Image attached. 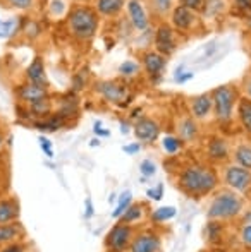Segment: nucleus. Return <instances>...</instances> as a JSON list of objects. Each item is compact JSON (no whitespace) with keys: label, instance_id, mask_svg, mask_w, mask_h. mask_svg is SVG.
<instances>
[{"label":"nucleus","instance_id":"nucleus-1","mask_svg":"<svg viewBox=\"0 0 251 252\" xmlns=\"http://www.w3.org/2000/svg\"><path fill=\"white\" fill-rule=\"evenodd\" d=\"M218 182L220 177L217 170L212 165H201V163H189L179 168L176 175L179 190L193 199H200L212 194L218 187Z\"/></svg>","mask_w":251,"mask_h":252},{"label":"nucleus","instance_id":"nucleus-2","mask_svg":"<svg viewBox=\"0 0 251 252\" xmlns=\"http://www.w3.org/2000/svg\"><path fill=\"white\" fill-rule=\"evenodd\" d=\"M66 26L71 36L76 38L77 41H90L93 40L100 28V17L95 7L86 3H76L67 10Z\"/></svg>","mask_w":251,"mask_h":252},{"label":"nucleus","instance_id":"nucleus-3","mask_svg":"<svg viewBox=\"0 0 251 252\" xmlns=\"http://www.w3.org/2000/svg\"><path fill=\"white\" fill-rule=\"evenodd\" d=\"M243 211H245V201L241 194L234 192L229 187H222L212 192V199L207 208V218L212 221L225 223L241 216Z\"/></svg>","mask_w":251,"mask_h":252},{"label":"nucleus","instance_id":"nucleus-4","mask_svg":"<svg viewBox=\"0 0 251 252\" xmlns=\"http://www.w3.org/2000/svg\"><path fill=\"white\" fill-rule=\"evenodd\" d=\"M212 101H214V117L220 126H229L234 122L236 117V105L239 98V88L232 84H222L210 91Z\"/></svg>","mask_w":251,"mask_h":252},{"label":"nucleus","instance_id":"nucleus-5","mask_svg":"<svg viewBox=\"0 0 251 252\" xmlns=\"http://www.w3.org/2000/svg\"><path fill=\"white\" fill-rule=\"evenodd\" d=\"M93 90L105 103H110V105L115 106H124L131 100V91L127 84L117 79L97 81Z\"/></svg>","mask_w":251,"mask_h":252},{"label":"nucleus","instance_id":"nucleus-6","mask_svg":"<svg viewBox=\"0 0 251 252\" xmlns=\"http://www.w3.org/2000/svg\"><path fill=\"white\" fill-rule=\"evenodd\" d=\"M222 182L234 192L246 196L251 192V172L236 163H225L222 168Z\"/></svg>","mask_w":251,"mask_h":252},{"label":"nucleus","instance_id":"nucleus-7","mask_svg":"<svg viewBox=\"0 0 251 252\" xmlns=\"http://www.w3.org/2000/svg\"><path fill=\"white\" fill-rule=\"evenodd\" d=\"M134 235L136 233H134L133 226L119 221L117 225L112 226L110 232L105 237V247L108 252H127Z\"/></svg>","mask_w":251,"mask_h":252},{"label":"nucleus","instance_id":"nucleus-8","mask_svg":"<svg viewBox=\"0 0 251 252\" xmlns=\"http://www.w3.org/2000/svg\"><path fill=\"white\" fill-rule=\"evenodd\" d=\"M205 155L207 159L215 165H225L231 159V146L227 139L222 136H212L205 144Z\"/></svg>","mask_w":251,"mask_h":252},{"label":"nucleus","instance_id":"nucleus-9","mask_svg":"<svg viewBox=\"0 0 251 252\" xmlns=\"http://www.w3.org/2000/svg\"><path fill=\"white\" fill-rule=\"evenodd\" d=\"M141 65H143L146 76L150 77L153 83H157V81L164 76V70H165V67H167V57L155 50H148L141 55Z\"/></svg>","mask_w":251,"mask_h":252},{"label":"nucleus","instance_id":"nucleus-10","mask_svg":"<svg viewBox=\"0 0 251 252\" xmlns=\"http://www.w3.org/2000/svg\"><path fill=\"white\" fill-rule=\"evenodd\" d=\"M178 48V40H176V30L167 23H162L155 31V52L162 55H171Z\"/></svg>","mask_w":251,"mask_h":252},{"label":"nucleus","instance_id":"nucleus-11","mask_svg":"<svg viewBox=\"0 0 251 252\" xmlns=\"http://www.w3.org/2000/svg\"><path fill=\"white\" fill-rule=\"evenodd\" d=\"M127 252H162V237L151 230L136 233Z\"/></svg>","mask_w":251,"mask_h":252},{"label":"nucleus","instance_id":"nucleus-12","mask_svg":"<svg viewBox=\"0 0 251 252\" xmlns=\"http://www.w3.org/2000/svg\"><path fill=\"white\" fill-rule=\"evenodd\" d=\"M134 136L140 144H153L160 136V124L151 117H141L134 124Z\"/></svg>","mask_w":251,"mask_h":252},{"label":"nucleus","instance_id":"nucleus-13","mask_svg":"<svg viewBox=\"0 0 251 252\" xmlns=\"http://www.w3.org/2000/svg\"><path fill=\"white\" fill-rule=\"evenodd\" d=\"M16 96H17V100H19V103L28 106V105H31V103L50 96V93H48V86H41V84L24 81L23 84H19V86L16 88Z\"/></svg>","mask_w":251,"mask_h":252},{"label":"nucleus","instance_id":"nucleus-14","mask_svg":"<svg viewBox=\"0 0 251 252\" xmlns=\"http://www.w3.org/2000/svg\"><path fill=\"white\" fill-rule=\"evenodd\" d=\"M171 21H172V28H174L176 31L188 33V31H191L194 26H196L198 16L194 10L186 9V7H182V5H178L172 9Z\"/></svg>","mask_w":251,"mask_h":252},{"label":"nucleus","instance_id":"nucleus-15","mask_svg":"<svg viewBox=\"0 0 251 252\" xmlns=\"http://www.w3.org/2000/svg\"><path fill=\"white\" fill-rule=\"evenodd\" d=\"M189 113L194 120H207L214 115V101L210 93L196 94L189 100Z\"/></svg>","mask_w":251,"mask_h":252},{"label":"nucleus","instance_id":"nucleus-16","mask_svg":"<svg viewBox=\"0 0 251 252\" xmlns=\"http://www.w3.org/2000/svg\"><path fill=\"white\" fill-rule=\"evenodd\" d=\"M176 132L178 137L184 144L196 143L198 137H200V126H198V120H194L191 115H184L178 120L176 124Z\"/></svg>","mask_w":251,"mask_h":252},{"label":"nucleus","instance_id":"nucleus-17","mask_svg":"<svg viewBox=\"0 0 251 252\" xmlns=\"http://www.w3.org/2000/svg\"><path fill=\"white\" fill-rule=\"evenodd\" d=\"M127 7V17H129V23L133 24L134 30L138 31H146L150 26V19H148V14L144 10L143 3L140 0H129L126 3Z\"/></svg>","mask_w":251,"mask_h":252},{"label":"nucleus","instance_id":"nucleus-18","mask_svg":"<svg viewBox=\"0 0 251 252\" xmlns=\"http://www.w3.org/2000/svg\"><path fill=\"white\" fill-rule=\"evenodd\" d=\"M21 206L16 196H3L0 197V225L19 221Z\"/></svg>","mask_w":251,"mask_h":252},{"label":"nucleus","instance_id":"nucleus-19","mask_svg":"<svg viewBox=\"0 0 251 252\" xmlns=\"http://www.w3.org/2000/svg\"><path fill=\"white\" fill-rule=\"evenodd\" d=\"M24 239H26V228H24L21 221L0 225V249L9 246V244L21 242Z\"/></svg>","mask_w":251,"mask_h":252},{"label":"nucleus","instance_id":"nucleus-20","mask_svg":"<svg viewBox=\"0 0 251 252\" xmlns=\"http://www.w3.org/2000/svg\"><path fill=\"white\" fill-rule=\"evenodd\" d=\"M26 81L35 84H41V86H48L47 83V72H45V60L41 55H36L30 62V65L26 67V72H24Z\"/></svg>","mask_w":251,"mask_h":252},{"label":"nucleus","instance_id":"nucleus-21","mask_svg":"<svg viewBox=\"0 0 251 252\" xmlns=\"http://www.w3.org/2000/svg\"><path fill=\"white\" fill-rule=\"evenodd\" d=\"M231 159L232 163L251 172V143L239 141L238 144H234V148L231 150Z\"/></svg>","mask_w":251,"mask_h":252},{"label":"nucleus","instance_id":"nucleus-22","mask_svg":"<svg viewBox=\"0 0 251 252\" xmlns=\"http://www.w3.org/2000/svg\"><path fill=\"white\" fill-rule=\"evenodd\" d=\"M28 110H30V119L33 122L35 120H43L54 113V101H52L50 96H47L43 100H38L28 105Z\"/></svg>","mask_w":251,"mask_h":252},{"label":"nucleus","instance_id":"nucleus-23","mask_svg":"<svg viewBox=\"0 0 251 252\" xmlns=\"http://www.w3.org/2000/svg\"><path fill=\"white\" fill-rule=\"evenodd\" d=\"M236 117L239 120V126L248 136H251V100L241 96L236 105Z\"/></svg>","mask_w":251,"mask_h":252},{"label":"nucleus","instance_id":"nucleus-24","mask_svg":"<svg viewBox=\"0 0 251 252\" xmlns=\"http://www.w3.org/2000/svg\"><path fill=\"white\" fill-rule=\"evenodd\" d=\"M126 0H97L95 2V10L102 17H115L124 9Z\"/></svg>","mask_w":251,"mask_h":252},{"label":"nucleus","instance_id":"nucleus-25","mask_svg":"<svg viewBox=\"0 0 251 252\" xmlns=\"http://www.w3.org/2000/svg\"><path fill=\"white\" fill-rule=\"evenodd\" d=\"M23 23H24V19H21V17H10V19L0 21V38H2V40H10V38H14L17 33H21Z\"/></svg>","mask_w":251,"mask_h":252},{"label":"nucleus","instance_id":"nucleus-26","mask_svg":"<svg viewBox=\"0 0 251 252\" xmlns=\"http://www.w3.org/2000/svg\"><path fill=\"white\" fill-rule=\"evenodd\" d=\"M143 216H144V206L141 204V202H131L129 208L121 215L119 221L133 226V225H136L138 221H141Z\"/></svg>","mask_w":251,"mask_h":252},{"label":"nucleus","instance_id":"nucleus-27","mask_svg":"<svg viewBox=\"0 0 251 252\" xmlns=\"http://www.w3.org/2000/svg\"><path fill=\"white\" fill-rule=\"evenodd\" d=\"M67 120L61 117L59 113H52L50 117H47V119L43 120H35V126H36V129L40 130H48V132H55V130L62 129L64 126H66Z\"/></svg>","mask_w":251,"mask_h":252},{"label":"nucleus","instance_id":"nucleus-28","mask_svg":"<svg viewBox=\"0 0 251 252\" xmlns=\"http://www.w3.org/2000/svg\"><path fill=\"white\" fill-rule=\"evenodd\" d=\"M77 110H79V101H77V98L74 96V94H67L66 98L61 100V105H59L55 113H59V115L64 117L66 120H69L71 117L76 115Z\"/></svg>","mask_w":251,"mask_h":252},{"label":"nucleus","instance_id":"nucleus-29","mask_svg":"<svg viewBox=\"0 0 251 252\" xmlns=\"http://www.w3.org/2000/svg\"><path fill=\"white\" fill-rule=\"evenodd\" d=\"M222 235H224V226H222V221H212V220H208V225H207V240L208 242L210 244H220Z\"/></svg>","mask_w":251,"mask_h":252},{"label":"nucleus","instance_id":"nucleus-30","mask_svg":"<svg viewBox=\"0 0 251 252\" xmlns=\"http://www.w3.org/2000/svg\"><path fill=\"white\" fill-rule=\"evenodd\" d=\"M41 31H43V28H41V24L38 23V21L26 19L23 23V30H21V33H23L28 40H35V38L40 36Z\"/></svg>","mask_w":251,"mask_h":252},{"label":"nucleus","instance_id":"nucleus-31","mask_svg":"<svg viewBox=\"0 0 251 252\" xmlns=\"http://www.w3.org/2000/svg\"><path fill=\"white\" fill-rule=\"evenodd\" d=\"M119 74H121V77L131 79V77L140 74V63L134 62V60H124V62L119 65Z\"/></svg>","mask_w":251,"mask_h":252},{"label":"nucleus","instance_id":"nucleus-32","mask_svg":"<svg viewBox=\"0 0 251 252\" xmlns=\"http://www.w3.org/2000/svg\"><path fill=\"white\" fill-rule=\"evenodd\" d=\"M150 2V7L153 12H157L158 16H167L169 12H172L174 9V0H148Z\"/></svg>","mask_w":251,"mask_h":252},{"label":"nucleus","instance_id":"nucleus-33","mask_svg":"<svg viewBox=\"0 0 251 252\" xmlns=\"http://www.w3.org/2000/svg\"><path fill=\"white\" fill-rule=\"evenodd\" d=\"M174 216H176V208H172V206H164V208H158L151 213V220L157 223H164L167 220L174 218Z\"/></svg>","mask_w":251,"mask_h":252},{"label":"nucleus","instance_id":"nucleus-34","mask_svg":"<svg viewBox=\"0 0 251 252\" xmlns=\"http://www.w3.org/2000/svg\"><path fill=\"white\" fill-rule=\"evenodd\" d=\"M162 144H164V150L167 151L169 155H176V153H179L182 150V146H184V143H182L178 136H165Z\"/></svg>","mask_w":251,"mask_h":252},{"label":"nucleus","instance_id":"nucleus-35","mask_svg":"<svg viewBox=\"0 0 251 252\" xmlns=\"http://www.w3.org/2000/svg\"><path fill=\"white\" fill-rule=\"evenodd\" d=\"M88 84V70L86 69H81L79 72H76L72 76V84H71V90L72 93H77V91L84 90Z\"/></svg>","mask_w":251,"mask_h":252},{"label":"nucleus","instance_id":"nucleus-36","mask_svg":"<svg viewBox=\"0 0 251 252\" xmlns=\"http://www.w3.org/2000/svg\"><path fill=\"white\" fill-rule=\"evenodd\" d=\"M133 202V196H131V192H124L121 196V199H119V204H117V208L114 209V213H112V216H114L115 220H119L121 218V215L126 211L127 208H129V204Z\"/></svg>","mask_w":251,"mask_h":252},{"label":"nucleus","instance_id":"nucleus-37","mask_svg":"<svg viewBox=\"0 0 251 252\" xmlns=\"http://www.w3.org/2000/svg\"><path fill=\"white\" fill-rule=\"evenodd\" d=\"M3 2H5L9 7H12V9L23 10V12L31 10L35 7V0H3Z\"/></svg>","mask_w":251,"mask_h":252},{"label":"nucleus","instance_id":"nucleus-38","mask_svg":"<svg viewBox=\"0 0 251 252\" xmlns=\"http://www.w3.org/2000/svg\"><path fill=\"white\" fill-rule=\"evenodd\" d=\"M224 9V0H205L203 10L208 14V16H214V14L222 12Z\"/></svg>","mask_w":251,"mask_h":252},{"label":"nucleus","instance_id":"nucleus-39","mask_svg":"<svg viewBox=\"0 0 251 252\" xmlns=\"http://www.w3.org/2000/svg\"><path fill=\"white\" fill-rule=\"evenodd\" d=\"M140 172L143 173L144 177H151L157 172V166H155V163L151 161V159H143V161L140 163Z\"/></svg>","mask_w":251,"mask_h":252},{"label":"nucleus","instance_id":"nucleus-40","mask_svg":"<svg viewBox=\"0 0 251 252\" xmlns=\"http://www.w3.org/2000/svg\"><path fill=\"white\" fill-rule=\"evenodd\" d=\"M179 5L194 10V12H200V10H203L205 0H179Z\"/></svg>","mask_w":251,"mask_h":252},{"label":"nucleus","instance_id":"nucleus-41","mask_svg":"<svg viewBox=\"0 0 251 252\" xmlns=\"http://www.w3.org/2000/svg\"><path fill=\"white\" fill-rule=\"evenodd\" d=\"M241 93H243V96H246V98H250V100H251V69L245 74V76H243Z\"/></svg>","mask_w":251,"mask_h":252},{"label":"nucleus","instance_id":"nucleus-42","mask_svg":"<svg viewBox=\"0 0 251 252\" xmlns=\"http://www.w3.org/2000/svg\"><path fill=\"white\" fill-rule=\"evenodd\" d=\"M0 252H28V244L24 242V240H21V242L9 244V246L2 247Z\"/></svg>","mask_w":251,"mask_h":252},{"label":"nucleus","instance_id":"nucleus-43","mask_svg":"<svg viewBox=\"0 0 251 252\" xmlns=\"http://www.w3.org/2000/svg\"><path fill=\"white\" fill-rule=\"evenodd\" d=\"M67 7H66V3L62 2V0H54V2L50 3V12H52V16H62L64 12L67 14Z\"/></svg>","mask_w":251,"mask_h":252},{"label":"nucleus","instance_id":"nucleus-44","mask_svg":"<svg viewBox=\"0 0 251 252\" xmlns=\"http://www.w3.org/2000/svg\"><path fill=\"white\" fill-rule=\"evenodd\" d=\"M241 240H243V244H245V246L251 247V221H248V223H245V225H243V228H241Z\"/></svg>","mask_w":251,"mask_h":252},{"label":"nucleus","instance_id":"nucleus-45","mask_svg":"<svg viewBox=\"0 0 251 252\" xmlns=\"http://www.w3.org/2000/svg\"><path fill=\"white\" fill-rule=\"evenodd\" d=\"M40 146H41V150L45 151V155H47L48 158H52V156H54V150H52V143H50V139H48V137H43V136L40 137Z\"/></svg>","mask_w":251,"mask_h":252},{"label":"nucleus","instance_id":"nucleus-46","mask_svg":"<svg viewBox=\"0 0 251 252\" xmlns=\"http://www.w3.org/2000/svg\"><path fill=\"white\" fill-rule=\"evenodd\" d=\"M194 72H182V67H179L178 72H176V83H186V81L193 79Z\"/></svg>","mask_w":251,"mask_h":252},{"label":"nucleus","instance_id":"nucleus-47","mask_svg":"<svg viewBox=\"0 0 251 252\" xmlns=\"http://www.w3.org/2000/svg\"><path fill=\"white\" fill-rule=\"evenodd\" d=\"M162 192H164V186H158L157 189H151V190H148V196L151 197V199H155V201H158L162 197Z\"/></svg>","mask_w":251,"mask_h":252},{"label":"nucleus","instance_id":"nucleus-48","mask_svg":"<svg viewBox=\"0 0 251 252\" xmlns=\"http://www.w3.org/2000/svg\"><path fill=\"white\" fill-rule=\"evenodd\" d=\"M234 2H236V5H238L241 10H245V12L251 14V0H234Z\"/></svg>","mask_w":251,"mask_h":252},{"label":"nucleus","instance_id":"nucleus-49","mask_svg":"<svg viewBox=\"0 0 251 252\" xmlns=\"http://www.w3.org/2000/svg\"><path fill=\"white\" fill-rule=\"evenodd\" d=\"M140 148H141V144H140V143L129 144V146H124V151H126V153H129V155H134L136 151H140Z\"/></svg>","mask_w":251,"mask_h":252},{"label":"nucleus","instance_id":"nucleus-50","mask_svg":"<svg viewBox=\"0 0 251 252\" xmlns=\"http://www.w3.org/2000/svg\"><path fill=\"white\" fill-rule=\"evenodd\" d=\"M95 134H98V136H108V130H104L100 127V122L95 124Z\"/></svg>","mask_w":251,"mask_h":252},{"label":"nucleus","instance_id":"nucleus-51","mask_svg":"<svg viewBox=\"0 0 251 252\" xmlns=\"http://www.w3.org/2000/svg\"><path fill=\"white\" fill-rule=\"evenodd\" d=\"M5 139H7V136H5V130L3 129H0V150L3 148V144H5Z\"/></svg>","mask_w":251,"mask_h":252},{"label":"nucleus","instance_id":"nucleus-52","mask_svg":"<svg viewBox=\"0 0 251 252\" xmlns=\"http://www.w3.org/2000/svg\"><path fill=\"white\" fill-rule=\"evenodd\" d=\"M248 52H250V59H251V38H250V45H248Z\"/></svg>","mask_w":251,"mask_h":252},{"label":"nucleus","instance_id":"nucleus-53","mask_svg":"<svg viewBox=\"0 0 251 252\" xmlns=\"http://www.w3.org/2000/svg\"><path fill=\"white\" fill-rule=\"evenodd\" d=\"M218 252H224V251H218Z\"/></svg>","mask_w":251,"mask_h":252},{"label":"nucleus","instance_id":"nucleus-54","mask_svg":"<svg viewBox=\"0 0 251 252\" xmlns=\"http://www.w3.org/2000/svg\"><path fill=\"white\" fill-rule=\"evenodd\" d=\"M0 21H2V19H0Z\"/></svg>","mask_w":251,"mask_h":252}]
</instances>
